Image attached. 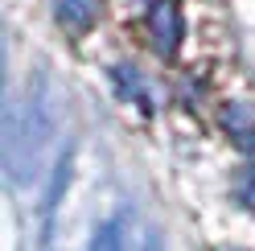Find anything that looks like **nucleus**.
<instances>
[{
  "instance_id": "nucleus-3",
  "label": "nucleus",
  "mask_w": 255,
  "mask_h": 251,
  "mask_svg": "<svg viewBox=\"0 0 255 251\" xmlns=\"http://www.w3.org/2000/svg\"><path fill=\"white\" fill-rule=\"evenodd\" d=\"M148 37L156 45V54H177V45H181V8H177V0H152V8H148Z\"/></svg>"
},
{
  "instance_id": "nucleus-1",
  "label": "nucleus",
  "mask_w": 255,
  "mask_h": 251,
  "mask_svg": "<svg viewBox=\"0 0 255 251\" xmlns=\"http://www.w3.org/2000/svg\"><path fill=\"white\" fill-rule=\"evenodd\" d=\"M45 112L37 99H25V103H8V116H4V169L12 181H25L33 173L41 144H45Z\"/></svg>"
},
{
  "instance_id": "nucleus-5",
  "label": "nucleus",
  "mask_w": 255,
  "mask_h": 251,
  "mask_svg": "<svg viewBox=\"0 0 255 251\" xmlns=\"http://www.w3.org/2000/svg\"><path fill=\"white\" fill-rule=\"evenodd\" d=\"M50 8H54V17H58L62 25L74 29V33L91 29L95 17H99V4H95V0H50Z\"/></svg>"
},
{
  "instance_id": "nucleus-4",
  "label": "nucleus",
  "mask_w": 255,
  "mask_h": 251,
  "mask_svg": "<svg viewBox=\"0 0 255 251\" xmlns=\"http://www.w3.org/2000/svg\"><path fill=\"white\" fill-rule=\"evenodd\" d=\"M222 128L239 148L255 152V103H231L222 112Z\"/></svg>"
},
{
  "instance_id": "nucleus-6",
  "label": "nucleus",
  "mask_w": 255,
  "mask_h": 251,
  "mask_svg": "<svg viewBox=\"0 0 255 251\" xmlns=\"http://www.w3.org/2000/svg\"><path fill=\"white\" fill-rule=\"evenodd\" d=\"M243 181L251 185V190H239V198H243V202H251V206H255V173H247Z\"/></svg>"
},
{
  "instance_id": "nucleus-2",
  "label": "nucleus",
  "mask_w": 255,
  "mask_h": 251,
  "mask_svg": "<svg viewBox=\"0 0 255 251\" xmlns=\"http://www.w3.org/2000/svg\"><path fill=\"white\" fill-rule=\"evenodd\" d=\"M91 251H165V247L148 223H136L124 214L99 227V235L91 239Z\"/></svg>"
}]
</instances>
